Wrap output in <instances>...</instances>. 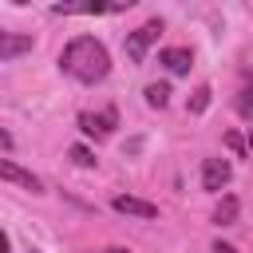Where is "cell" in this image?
<instances>
[{"mask_svg": "<svg viewBox=\"0 0 253 253\" xmlns=\"http://www.w3.org/2000/svg\"><path fill=\"white\" fill-rule=\"evenodd\" d=\"M103 253H130V249H123V245H111V249H103Z\"/></svg>", "mask_w": 253, "mask_h": 253, "instance_id": "2e32d148", "label": "cell"}, {"mask_svg": "<svg viewBox=\"0 0 253 253\" xmlns=\"http://www.w3.org/2000/svg\"><path fill=\"white\" fill-rule=\"evenodd\" d=\"M32 51V36H16V32H0V63H12L16 55Z\"/></svg>", "mask_w": 253, "mask_h": 253, "instance_id": "ba28073f", "label": "cell"}, {"mask_svg": "<svg viewBox=\"0 0 253 253\" xmlns=\"http://www.w3.org/2000/svg\"><path fill=\"white\" fill-rule=\"evenodd\" d=\"M213 253H237L233 245H225V241H213Z\"/></svg>", "mask_w": 253, "mask_h": 253, "instance_id": "9a60e30c", "label": "cell"}, {"mask_svg": "<svg viewBox=\"0 0 253 253\" xmlns=\"http://www.w3.org/2000/svg\"><path fill=\"white\" fill-rule=\"evenodd\" d=\"M158 36H162V20H146L142 28L126 32V59H130V63H142V59H146V47H150Z\"/></svg>", "mask_w": 253, "mask_h": 253, "instance_id": "3957f363", "label": "cell"}, {"mask_svg": "<svg viewBox=\"0 0 253 253\" xmlns=\"http://www.w3.org/2000/svg\"><path fill=\"white\" fill-rule=\"evenodd\" d=\"M245 146H249V150H253V126H249V138H245Z\"/></svg>", "mask_w": 253, "mask_h": 253, "instance_id": "e0dca14e", "label": "cell"}, {"mask_svg": "<svg viewBox=\"0 0 253 253\" xmlns=\"http://www.w3.org/2000/svg\"><path fill=\"white\" fill-rule=\"evenodd\" d=\"M158 63H166L170 75H186L190 63H194V51H190V47H162V51H158Z\"/></svg>", "mask_w": 253, "mask_h": 253, "instance_id": "52a82bcc", "label": "cell"}, {"mask_svg": "<svg viewBox=\"0 0 253 253\" xmlns=\"http://www.w3.org/2000/svg\"><path fill=\"white\" fill-rule=\"evenodd\" d=\"M229 178H233V170H229V162H225V158H206V162H202V186H206L210 194L225 190V186H229Z\"/></svg>", "mask_w": 253, "mask_h": 253, "instance_id": "277c9868", "label": "cell"}, {"mask_svg": "<svg viewBox=\"0 0 253 253\" xmlns=\"http://www.w3.org/2000/svg\"><path fill=\"white\" fill-rule=\"evenodd\" d=\"M67 154H71V162H75V166H83V170H87V166H95V154H91L87 146H71Z\"/></svg>", "mask_w": 253, "mask_h": 253, "instance_id": "4fadbf2b", "label": "cell"}, {"mask_svg": "<svg viewBox=\"0 0 253 253\" xmlns=\"http://www.w3.org/2000/svg\"><path fill=\"white\" fill-rule=\"evenodd\" d=\"M28 253H40V249H28Z\"/></svg>", "mask_w": 253, "mask_h": 253, "instance_id": "ac0fdd59", "label": "cell"}, {"mask_svg": "<svg viewBox=\"0 0 253 253\" xmlns=\"http://www.w3.org/2000/svg\"><path fill=\"white\" fill-rule=\"evenodd\" d=\"M237 213H241L237 198H233V194H225V198L217 202V210H213V221H217V225H233V221H237Z\"/></svg>", "mask_w": 253, "mask_h": 253, "instance_id": "30bf717a", "label": "cell"}, {"mask_svg": "<svg viewBox=\"0 0 253 253\" xmlns=\"http://www.w3.org/2000/svg\"><path fill=\"white\" fill-rule=\"evenodd\" d=\"M146 103H150V107H166V103H170V87H166V83H150V87H146Z\"/></svg>", "mask_w": 253, "mask_h": 253, "instance_id": "8fae6325", "label": "cell"}, {"mask_svg": "<svg viewBox=\"0 0 253 253\" xmlns=\"http://www.w3.org/2000/svg\"><path fill=\"white\" fill-rule=\"evenodd\" d=\"M225 146H229V150H233V154H245V142H241V138H237V134H225Z\"/></svg>", "mask_w": 253, "mask_h": 253, "instance_id": "5bb4252c", "label": "cell"}, {"mask_svg": "<svg viewBox=\"0 0 253 253\" xmlns=\"http://www.w3.org/2000/svg\"><path fill=\"white\" fill-rule=\"evenodd\" d=\"M59 71L71 75L75 83L95 87V83H103V79L111 75V51H107L103 40H95V36H75V40L59 51Z\"/></svg>", "mask_w": 253, "mask_h": 253, "instance_id": "6da1fadb", "label": "cell"}, {"mask_svg": "<svg viewBox=\"0 0 253 253\" xmlns=\"http://www.w3.org/2000/svg\"><path fill=\"white\" fill-rule=\"evenodd\" d=\"M111 206H115L119 213H126V217H142V221L158 217V206H154V202H146V198H134V194H119Z\"/></svg>", "mask_w": 253, "mask_h": 253, "instance_id": "5b68a950", "label": "cell"}, {"mask_svg": "<svg viewBox=\"0 0 253 253\" xmlns=\"http://www.w3.org/2000/svg\"><path fill=\"white\" fill-rule=\"evenodd\" d=\"M210 95H213L210 87H198V91L190 95V103H186V111H190V115H202V111L210 107Z\"/></svg>", "mask_w": 253, "mask_h": 253, "instance_id": "7c38bea8", "label": "cell"}, {"mask_svg": "<svg viewBox=\"0 0 253 253\" xmlns=\"http://www.w3.org/2000/svg\"><path fill=\"white\" fill-rule=\"evenodd\" d=\"M237 115L249 119L253 115V67L241 71V87H237Z\"/></svg>", "mask_w": 253, "mask_h": 253, "instance_id": "9c48e42d", "label": "cell"}, {"mask_svg": "<svg viewBox=\"0 0 253 253\" xmlns=\"http://www.w3.org/2000/svg\"><path fill=\"white\" fill-rule=\"evenodd\" d=\"M0 178H4V182H16V186H24V190H32V194H43V182H40L32 170L16 166L12 158H4V162H0Z\"/></svg>", "mask_w": 253, "mask_h": 253, "instance_id": "8992f818", "label": "cell"}, {"mask_svg": "<svg viewBox=\"0 0 253 253\" xmlns=\"http://www.w3.org/2000/svg\"><path fill=\"white\" fill-rule=\"evenodd\" d=\"M119 126V111L115 107H103V111H83L79 115V130L87 134V138H111V130Z\"/></svg>", "mask_w": 253, "mask_h": 253, "instance_id": "7a4b0ae2", "label": "cell"}]
</instances>
